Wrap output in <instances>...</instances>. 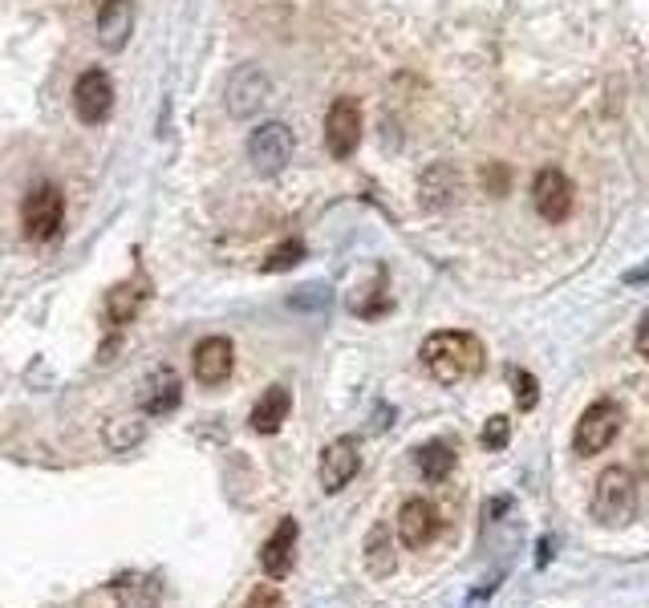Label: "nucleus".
<instances>
[{
    "mask_svg": "<svg viewBox=\"0 0 649 608\" xmlns=\"http://www.w3.org/2000/svg\"><path fill=\"white\" fill-rule=\"evenodd\" d=\"M130 28H134V4L130 0H101L98 4V41L101 49L118 53L130 41Z\"/></svg>",
    "mask_w": 649,
    "mask_h": 608,
    "instance_id": "15",
    "label": "nucleus"
},
{
    "mask_svg": "<svg viewBox=\"0 0 649 608\" xmlns=\"http://www.w3.org/2000/svg\"><path fill=\"white\" fill-rule=\"evenodd\" d=\"M301 260H304V243L301 240H285V243H276L273 252L264 255L260 272H289V269H297Z\"/></svg>",
    "mask_w": 649,
    "mask_h": 608,
    "instance_id": "22",
    "label": "nucleus"
},
{
    "mask_svg": "<svg viewBox=\"0 0 649 608\" xmlns=\"http://www.w3.org/2000/svg\"><path fill=\"white\" fill-rule=\"evenodd\" d=\"M289 410H292V394L285 390V385H268L264 394H260V402L252 406V430L256 434H276L280 426L289 422Z\"/></svg>",
    "mask_w": 649,
    "mask_h": 608,
    "instance_id": "17",
    "label": "nucleus"
},
{
    "mask_svg": "<svg viewBox=\"0 0 649 608\" xmlns=\"http://www.w3.org/2000/svg\"><path fill=\"white\" fill-rule=\"evenodd\" d=\"M621 422H625V410H621L617 402H592L589 410L580 414L577 430H573V451L577 454H601L613 446V439L621 434Z\"/></svg>",
    "mask_w": 649,
    "mask_h": 608,
    "instance_id": "4",
    "label": "nucleus"
},
{
    "mask_svg": "<svg viewBox=\"0 0 649 608\" xmlns=\"http://www.w3.org/2000/svg\"><path fill=\"white\" fill-rule=\"evenodd\" d=\"M273 94V78L260 65H240L228 78V114L231 118H252L264 110V102Z\"/></svg>",
    "mask_w": 649,
    "mask_h": 608,
    "instance_id": "7",
    "label": "nucleus"
},
{
    "mask_svg": "<svg viewBox=\"0 0 649 608\" xmlns=\"http://www.w3.org/2000/svg\"><path fill=\"white\" fill-rule=\"evenodd\" d=\"M438 508L426 503V499H406L402 511H398V539H402L410 552L426 548L434 536H438Z\"/></svg>",
    "mask_w": 649,
    "mask_h": 608,
    "instance_id": "13",
    "label": "nucleus"
},
{
    "mask_svg": "<svg viewBox=\"0 0 649 608\" xmlns=\"http://www.w3.org/2000/svg\"><path fill=\"white\" fill-rule=\"evenodd\" d=\"M532 203H536V212H540V219H549V224L568 219V212H573V179H568L561 167L536 170Z\"/></svg>",
    "mask_w": 649,
    "mask_h": 608,
    "instance_id": "9",
    "label": "nucleus"
},
{
    "mask_svg": "<svg viewBox=\"0 0 649 608\" xmlns=\"http://www.w3.org/2000/svg\"><path fill=\"white\" fill-rule=\"evenodd\" d=\"M422 369L431 373L434 382L443 385H462L483 373V361H488V349L476 333H459V329H443V333H431L422 341L419 349Z\"/></svg>",
    "mask_w": 649,
    "mask_h": 608,
    "instance_id": "1",
    "label": "nucleus"
},
{
    "mask_svg": "<svg viewBox=\"0 0 649 608\" xmlns=\"http://www.w3.org/2000/svg\"><path fill=\"white\" fill-rule=\"evenodd\" d=\"M115 110V82H110V73L101 70H86L73 85V114L86 122V127H98L106 122Z\"/></svg>",
    "mask_w": 649,
    "mask_h": 608,
    "instance_id": "6",
    "label": "nucleus"
},
{
    "mask_svg": "<svg viewBox=\"0 0 649 608\" xmlns=\"http://www.w3.org/2000/svg\"><path fill=\"white\" fill-rule=\"evenodd\" d=\"M512 385H516V406H519V410H536V402H540V382H536L532 373L512 369Z\"/></svg>",
    "mask_w": 649,
    "mask_h": 608,
    "instance_id": "23",
    "label": "nucleus"
},
{
    "mask_svg": "<svg viewBox=\"0 0 649 608\" xmlns=\"http://www.w3.org/2000/svg\"><path fill=\"white\" fill-rule=\"evenodd\" d=\"M110 593H115L118 608H159L163 605L159 576H146V572H127V576H115Z\"/></svg>",
    "mask_w": 649,
    "mask_h": 608,
    "instance_id": "16",
    "label": "nucleus"
},
{
    "mask_svg": "<svg viewBox=\"0 0 649 608\" xmlns=\"http://www.w3.org/2000/svg\"><path fill=\"white\" fill-rule=\"evenodd\" d=\"M61 219H65V195H61L53 183L33 187L25 203H21V227L33 243H49L61 231Z\"/></svg>",
    "mask_w": 649,
    "mask_h": 608,
    "instance_id": "3",
    "label": "nucleus"
},
{
    "mask_svg": "<svg viewBox=\"0 0 649 608\" xmlns=\"http://www.w3.org/2000/svg\"><path fill=\"white\" fill-rule=\"evenodd\" d=\"M179 397H183V390H179L175 369H155V373H151V382H146L143 410L155 414V418H163V414H171L175 406H179Z\"/></svg>",
    "mask_w": 649,
    "mask_h": 608,
    "instance_id": "20",
    "label": "nucleus"
},
{
    "mask_svg": "<svg viewBox=\"0 0 649 608\" xmlns=\"http://www.w3.org/2000/svg\"><path fill=\"white\" fill-rule=\"evenodd\" d=\"M292 146H297V139H292V130L285 122H264L248 139V163H252L256 175H280L289 167Z\"/></svg>",
    "mask_w": 649,
    "mask_h": 608,
    "instance_id": "5",
    "label": "nucleus"
},
{
    "mask_svg": "<svg viewBox=\"0 0 649 608\" xmlns=\"http://www.w3.org/2000/svg\"><path fill=\"white\" fill-rule=\"evenodd\" d=\"M462 191V179L459 170L450 167V163H431V167L419 175V203L426 212H443L450 207Z\"/></svg>",
    "mask_w": 649,
    "mask_h": 608,
    "instance_id": "14",
    "label": "nucleus"
},
{
    "mask_svg": "<svg viewBox=\"0 0 649 608\" xmlns=\"http://www.w3.org/2000/svg\"><path fill=\"white\" fill-rule=\"evenodd\" d=\"M358 467H361L358 442H353V439L329 442V446L321 451V487H325V496H337V491H346L349 479L358 475Z\"/></svg>",
    "mask_w": 649,
    "mask_h": 608,
    "instance_id": "11",
    "label": "nucleus"
},
{
    "mask_svg": "<svg viewBox=\"0 0 649 608\" xmlns=\"http://www.w3.org/2000/svg\"><path fill=\"white\" fill-rule=\"evenodd\" d=\"M483 183H488L491 195H504L507 191V167H488L483 170Z\"/></svg>",
    "mask_w": 649,
    "mask_h": 608,
    "instance_id": "26",
    "label": "nucleus"
},
{
    "mask_svg": "<svg viewBox=\"0 0 649 608\" xmlns=\"http://www.w3.org/2000/svg\"><path fill=\"white\" fill-rule=\"evenodd\" d=\"M236 369V349L228 337H203L191 354V373L200 385H224Z\"/></svg>",
    "mask_w": 649,
    "mask_h": 608,
    "instance_id": "10",
    "label": "nucleus"
},
{
    "mask_svg": "<svg viewBox=\"0 0 649 608\" xmlns=\"http://www.w3.org/2000/svg\"><path fill=\"white\" fill-rule=\"evenodd\" d=\"M637 354L649 357V312L641 317V325H637Z\"/></svg>",
    "mask_w": 649,
    "mask_h": 608,
    "instance_id": "27",
    "label": "nucleus"
},
{
    "mask_svg": "<svg viewBox=\"0 0 649 608\" xmlns=\"http://www.w3.org/2000/svg\"><path fill=\"white\" fill-rule=\"evenodd\" d=\"M146 300V284L143 281H122L115 284L110 293H106V321L115 329L130 325L134 317H139V309H143Z\"/></svg>",
    "mask_w": 649,
    "mask_h": 608,
    "instance_id": "18",
    "label": "nucleus"
},
{
    "mask_svg": "<svg viewBox=\"0 0 649 608\" xmlns=\"http://www.w3.org/2000/svg\"><path fill=\"white\" fill-rule=\"evenodd\" d=\"M244 608H285V596H280L276 584H256V588L248 593Z\"/></svg>",
    "mask_w": 649,
    "mask_h": 608,
    "instance_id": "25",
    "label": "nucleus"
},
{
    "mask_svg": "<svg viewBox=\"0 0 649 608\" xmlns=\"http://www.w3.org/2000/svg\"><path fill=\"white\" fill-rule=\"evenodd\" d=\"M637 515V482L625 467H605L592 487V520L601 527H625Z\"/></svg>",
    "mask_w": 649,
    "mask_h": 608,
    "instance_id": "2",
    "label": "nucleus"
},
{
    "mask_svg": "<svg viewBox=\"0 0 649 608\" xmlns=\"http://www.w3.org/2000/svg\"><path fill=\"white\" fill-rule=\"evenodd\" d=\"M419 470H422V479L426 482H447L450 479V470H455V451H450L447 442H426V446H419Z\"/></svg>",
    "mask_w": 649,
    "mask_h": 608,
    "instance_id": "21",
    "label": "nucleus"
},
{
    "mask_svg": "<svg viewBox=\"0 0 649 608\" xmlns=\"http://www.w3.org/2000/svg\"><path fill=\"white\" fill-rule=\"evenodd\" d=\"M297 539H301L297 520H280L273 536L264 539V548H260V568L268 572V581H285V576L292 572V560H297Z\"/></svg>",
    "mask_w": 649,
    "mask_h": 608,
    "instance_id": "12",
    "label": "nucleus"
},
{
    "mask_svg": "<svg viewBox=\"0 0 649 608\" xmlns=\"http://www.w3.org/2000/svg\"><path fill=\"white\" fill-rule=\"evenodd\" d=\"M325 146L333 158H353L361 146V110L353 98H337L325 114Z\"/></svg>",
    "mask_w": 649,
    "mask_h": 608,
    "instance_id": "8",
    "label": "nucleus"
},
{
    "mask_svg": "<svg viewBox=\"0 0 649 608\" xmlns=\"http://www.w3.org/2000/svg\"><path fill=\"white\" fill-rule=\"evenodd\" d=\"M504 511H507V499H491V503H488L491 520H495V515H504Z\"/></svg>",
    "mask_w": 649,
    "mask_h": 608,
    "instance_id": "29",
    "label": "nucleus"
},
{
    "mask_svg": "<svg viewBox=\"0 0 649 608\" xmlns=\"http://www.w3.org/2000/svg\"><path fill=\"white\" fill-rule=\"evenodd\" d=\"M365 572L374 576V581H386V576H394L398 572V544L389 539L386 527H374L370 532V539H365Z\"/></svg>",
    "mask_w": 649,
    "mask_h": 608,
    "instance_id": "19",
    "label": "nucleus"
},
{
    "mask_svg": "<svg viewBox=\"0 0 649 608\" xmlns=\"http://www.w3.org/2000/svg\"><path fill=\"white\" fill-rule=\"evenodd\" d=\"M507 439H512V422H507L504 414H495V418H488V426H483V434H479V442H483L488 451H504Z\"/></svg>",
    "mask_w": 649,
    "mask_h": 608,
    "instance_id": "24",
    "label": "nucleus"
},
{
    "mask_svg": "<svg viewBox=\"0 0 649 608\" xmlns=\"http://www.w3.org/2000/svg\"><path fill=\"white\" fill-rule=\"evenodd\" d=\"M649 281V264H641V269L625 272V284H646Z\"/></svg>",
    "mask_w": 649,
    "mask_h": 608,
    "instance_id": "28",
    "label": "nucleus"
}]
</instances>
